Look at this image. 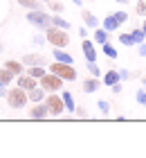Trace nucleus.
Returning <instances> with one entry per match:
<instances>
[{"mask_svg": "<svg viewBox=\"0 0 146 158\" xmlns=\"http://www.w3.org/2000/svg\"><path fill=\"white\" fill-rule=\"evenodd\" d=\"M45 39H47V43L52 48H68L70 45L68 30H58V27H54V25H49L45 30Z\"/></svg>", "mask_w": 146, "mask_h": 158, "instance_id": "f257e3e1", "label": "nucleus"}, {"mask_svg": "<svg viewBox=\"0 0 146 158\" xmlns=\"http://www.w3.org/2000/svg\"><path fill=\"white\" fill-rule=\"evenodd\" d=\"M47 70H49V73H54V75H58L63 81H77V79H79V73L74 70V63H61V61H54Z\"/></svg>", "mask_w": 146, "mask_h": 158, "instance_id": "f03ea898", "label": "nucleus"}, {"mask_svg": "<svg viewBox=\"0 0 146 158\" xmlns=\"http://www.w3.org/2000/svg\"><path fill=\"white\" fill-rule=\"evenodd\" d=\"M27 23H32L34 27H38L41 32H45L49 25H52V16H49L47 11H43V9H32V11H27Z\"/></svg>", "mask_w": 146, "mask_h": 158, "instance_id": "7ed1b4c3", "label": "nucleus"}, {"mask_svg": "<svg viewBox=\"0 0 146 158\" xmlns=\"http://www.w3.org/2000/svg\"><path fill=\"white\" fill-rule=\"evenodd\" d=\"M7 102H9L11 109H23V106L29 104L27 90H23L20 86H16V88H9V90H7Z\"/></svg>", "mask_w": 146, "mask_h": 158, "instance_id": "20e7f679", "label": "nucleus"}, {"mask_svg": "<svg viewBox=\"0 0 146 158\" xmlns=\"http://www.w3.org/2000/svg\"><path fill=\"white\" fill-rule=\"evenodd\" d=\"M63 84L65 81L58 75H54V73H47L45 77L38 79V86H43L45 93H58V90H63Z\"/></svg>", "mask_w": 146, "mask_h": 158, "instance_id": "39448f33", "label": "nucleus"}, {"mask_svg": "<svg viewBox=\"0 0 146 158\" xmlns=\"http://www.w3.org/2000/svg\"><path fill=\"white\" fill-rule=\"evenodd\" d=\"M45 102H47L49 115H54V118L63 115V111H65V104H63V97H61V95H56V93H47Z\"/></svg>", "mask_w": 146, "mask_h": 158, "instance_id": "423d86ee", "label": "nucleus"}, {"mask_svg": "<svg viewBox=\"0 0 146 158\" xmlns=\"http://www.w3.org/2000/svg\"><path fill=\"white\" fill-rule=\"evenodd\" d=\"M81 50L85 54V61H97V43H94V41L83 39L81 41Z\"/></svg>", "mask_w": 146, "mask_h": 158, "instance_id": "0eeeda50", "label": "nucleus"}, {"mask_svg": "<svg viewBox=\"0 0 146 158\" xmlns=\"http://www.w3.org/2000/svg\"><path fill=\"white\" fill-rule=\"evenodd\" d=\"M29 115H32L34 120H43V118H47V115H49L47 102H45V99H43V102H34L32 111H29Z\"/></svg>", "mask_w": 146, "mask_h": 158, "instance_id": "6e6552de", "label": "nucleus"}, {"mask_svg": "<svg viewBox=\"0 0 146 158\" xmlns=\"http://www.w3.org/2000/svg\"><path fill=\"white\" fill-rule=\"evenodd\" d=\"M16 86H20L23 90H32L34 86H38V79H34V77H29L27 73H23V75H18V79H16Z\"/></svg>", "mask_w": 146, "mask_h": 158, "instance_id": "1a4fd4ad", "label": "nucleus"}, {"mask_svg": "<svg viewBox=\"0 0 146 158\" xmlns=\"http://www.w3.org/2000/svg\"><path fill=\"white\" fill-rule=\"evenodd\" d=\"M117 81H121V77H119V68L108 70V73H104V75H101V84H104V86H108V88H110L112 84H117Z\"/></svg>", "mask_w": 146, "mask_h": 158, "instance_id": "9d476101", "label": "nucleus"}, {"mask_svg": "<svg viewBox=\"0 0 146 158\" xmlns=\"http://www.w3.org/2000/svg\"><path fill=\"white\" fill-rule=\"evenodd\" d=\"M92 41L97 43V45H104V43H108L110 41V32L108 30H104V27H97V30H92Z\"/></svg>", "mask_w": 146, "mask_h": 158, "instance_id": "9b49d317", "label": "nucleus"}, {"mask_svg": "<svg viewBox=\"0 0 146 158\" xmlns=\"http://www.w3.org/2000/svg\"><path fill=\"white\" fill-rule=\"evenodd\" d=\"M54 61H61V63H74V54H70V52H65V48H54Z\"/></svg>", "mask_w": 146, "mask_h": 158, "instance_id": "f8f14e48", "label": "nucleus"}, {"mask_svg": "<svg viewBox=\"0 0 146 158\" xmlns=\"http://www.w3.org/2000/svg\"><path fill=\"white\" fill-rule=\"evenodd\" d=\"M101 27H104V30H108V32H117V30L121 27V23L115 18V14H108V16L101 20Z\"/></svg>", "mask_w": 146, "mask_h": 158, "instance_id": "ddd939ff", "label": "nucleus"}, {"mask_svg": "<svg viewBox=\"0 0 146 158\" xmlns=\"http://www.w3.org/2000/svg\"><path fill=\"white\" fill-rule=\"evenodd\" d=\"M27 97H29V102H43V99L47 97V93H45L43 86H34V88L27 93Z\"/></svg>", "mask_w": 146, "mask_h": 158, "instance_id": "4468645a", "label": "nucleus"}, {"mask_svg": "<svg viewBox=\"0 0 146 158\" xmlns=\"http://www.w3.org/2000/svg\"><path fill=\"white\" fill-rule=\"evenodd\" d=\"M61 97H63L65 111H68V113H72V115H74V111H77V106H74V95H72L70 90H61Z\"/></svg>", "mask_w": 146, "mask_h": 158, "instance_id": "2eb2a0df", "label": "nucleus"}, {"mask_svg": "<svg viewBox=\"0 0 146 158\" xmlns=\"http://www.w3.org/2000/svg\"><path fill=\"white\" fill-rule=\"evenodd\" d=\"M81 16H83V25L88 27V30H97V27L101 25V23H99V18L94 16L92 11H83Z\"/></svg>", "mask_w": 146, "mask_h": 158, "instance_id": "dca6fc26", "label": "nucleus"}, {"mask_svg": "<svg viewBox=\"0 0 146 158\" xmlns=\"http://www.w3.org/2000/svg\"><path fill=\"white\" fill-rule=\"evenodd\" d=\"M20 61L25 66H45V56H41V54H25Z\"/></svg>", "mask_w": 146, "mask_h": 158, "instance_id": "f3484780", "label": "nucleus"}, {"mask_svg": "<svg viewBox=\"0 0 146 158\" xmlns=\"http://www.w3.org/2000/svg\"><path fill=\"white\" fill-rule=\"evenodd\" d=\"M99 86H101V79L99 77H90V79H85L83 81V93H94V90H99Z\"/></svg>", "mask_w": 146, "mask_h": 158, "instance_id": "a211bd4d", "label": "nucleus"}, {"mask_svg": "<svg viewBox=\"0 0 146 158\" xmlns=\"http://www.w3.org/2000/svg\"><path fill=\"white\" fill-rule=\"evenodd\" d=\"M101 52L106 54V59H108V61H115L117 56H119V52H117V48L112 45L110 41H108V43H104V45H101Z\"/></svg>", "mask_w": 146, "mask_h": 158, "instance_id": "6ab92c4d", "label": "nucleus"}, {"mask_svg": "<svg viewBox=\"0 0 146 158\" xmlns=\"http://www.w3.org/2000/svg\"><path fill=\"white\" fill-rule=\"evenodd\" d=\"M5 68H9L16 77L25 73V63H23V61H7V63H5Z\"/></svg>", "mask_w": 146, "mask_h": 158, "instance_id": "aec40b11", "label": "nucleus"}, {"mask_svg": "<svg viewBox=\"0 0 146 158\" xmlns=\"http://www.w3.org/2000/svg\"><path fill=\"white\" fill-rule=\"evenodd\" d=\"M14 77H16V75H14L9 68H5V66L0 68V84H2V86H9L14 81Z\"/></svg>", "mask_w": 146, "mask_h": 158, "instance_id": "412c9836", "label": "nucleus"}, {"mask_svg": "<svg viewBox=\"0 0 146 158\" xmlns=\"http://www.w3.org/2000/svg\"><path fill=\"white\" fill-rule=\"evenodd\" d=\"M25 73H27L29 77H34V79H41V77H45V75H47V70L43 68V66H29Z\"/></svg>", "mask_w": 146, "mask_h": 158, "instance_id": "4be33fe9", "label": "nucleus"}, {"mask_svg": "<svg viewBox=\"0 0 146 158\" xmlns=\"http://www.w3.org/2000/svg\"><path fill=\"white\" fill-rule=\"evenodd\" d=\"M18 5L23 7V9H27V11H32V9H43V2L41 0H18Z\"/></svg>", "mask_w": 146, "mask_h": 158, "instance_id": "5701e85b", "label": "nucleus"}, {"mask_svg": "<svg viewBox=\"0 0 146 158\" xmlns=\"http://www.w3.org/2000/svg\"><path fill=\"white\" fill-rule=\"evenodd\" d=\"M85 68H88V73H90L92 77H99V79H101V75H104V70L99 68L97 61H85Z\"/></svg>", "mask_w": 146, "mask_h": 158, "instance_id": "b1692460", "label": "nucleus"}, {"mask_svg": "<svg viewBox=\"0 0 146 158\" xmlns=\"http://www.w3.org/2000/svg\"><path fill=\"white\" fill-rule=\"evenodd\" d=\"M52 25L58 27V30H68V32H70V23H68L63 16H52Z\"/></svg>", "mask_w": 146, "mask_h": 158, "instance_id": "393cba45", "label": "nucleus"}, {"mask_svg": "<svg viewBox=\"0 0 146 158\" xmlns=\"http://www.w3.org/2000/svg\"><path fill=\"white\" fill-rule=\"evenodd\" d=\"M130 36H133V43H135V45H140L142 41H146V34L142 32V27H135V30L130 32Z\"/></svg>", "mask_w": 146, "mask_h": 158, "instance_id": "a878e982", "label": "nucleus"}, {"mask_svg": "<svg viewBox=\"0 0 146 158\" xmlns=\"http://www.w3.org/2000/svg\"><path fill=\"white\" fill-rule=\"evenodd\" d=\"M135 102L140 104V106H146V88H144V86L135 90Z\"/></svg>", "mask_w": 146, "mask_h": 158, "instance_id": "bb28decb", "label": "nucleus"}, {"mask_svg": "<svg viewBox=\"0 0 146 158\" xmlns=\"http://www.w3.org/2000/svg\"><path fill=\"white\" fill-rule=\"evenodd\" d=\"M97 109L101 115H110V102H106V99H99L97 102Z\"/></svg>", "mask_w": 146, "mask_h": 158, "instance_id": "cd10ccee", "label": "nucleus"}, {"mask_svg": "<svg viewBox=\"0 0 146 158\" xmlns=\"http://www.w3.org/2000/svg\"><path fill=\"white\" fill-rule=\"evenodd\" d=\"M119 43H121V45H126V48L135 45V43H133V36H130V32H128V34H119Z\"/></svg>", "mask_w": 146, "mask_h": 158, "instance_id": "c85d7f7f", "label": "nucleus"}, {"mask_svg": "<svg viewBox=\"0 0 146 158\" xmlns=\"http://www.w3.org/2000/svg\"><path fill=\"white\" fill-rule=\"evenodd\" d=\"M135 9H137V14H140L142 18H146V0H137Z\"/></svg>", "mask_w": 146, "mask_h": 158, "instance_id": "c756f323", "label": "nucleus"}, {"mask_svg": "<svg viewBox=\"0 0 146 158\" xmlns=\"http://www.w3.org/2000/svg\"><path fill=\"white\" fill-rule=\"evenodd\" d=\"M115 18L119 20L121 25H124V23H128V11H124V9H119V11H115Z\"/></svg>", "mask_w": 146, "mask_h": 158, "instance_id": "7c9ffc66", "label": "nucleus"}, {"mask_svg": "<svg viewBox=\"0 0 146 158\" xmlns=\"http://www.w3.org/2000/svg\"><path fill=\"white\" fill-rule=\"evenodd\" d=\"M45 41H47V39H45V34H36V36L32 39V43H34V45H43Z\"/></svg>", "mask_w": 146, "mask_h": 158, "instance_id": "2f4dec72", "label": "nucleus"}, {"mask_svg": "<svg viewBox=\"0 0 146 158\" xmlns=\"http://www.w3.org/2000/svg\"><path fill=\"white\" fill-rule=\"evenodd\" d=\"M110 90L115 93V95H119V93L124 90V81H117V84H112V86H110Z\"/></svg>", "mask_w": 146, "mask_h": 158, "instance_id": "473e14b6", "label": "nucleus"}, {"mask_svg": "<svg viewBox=\"0 0 146 158\" xmlns=\"http://www.w3.org/2000/svg\"><path fill=\"white\" fill-rule=\"evenodd\" d=\"M119 77H121V81H126V79H130L133 75L128 73V68H119Z\"/></svg>", "mask_w": 146, "mask_h": 158, "instance_id": "72a5a7b5", "label": "nucleus"}, {"mask_svg": "<svg viewBox=\"0 0 146 158\" xmlns=\"http://www.w3.org/2000/svg\"><path fill=\"white\" fill-rule=\"evenodd\" d=\"M79 36H81V39H88V36H90V32H88V27L83 25V27H79Z\"/></svg>", "mask_w": 146, "mask_h": 158, "instance_id": "f704fd0d", "label": "nucleus"}, {"mask_svg": "<svg viewBox=\"0 0 146 158\" xmlns=\"http://www.w3.org/2000/svg\"><path fill=\"white\" fill-rule=\"evenodd\" d=\"M49 5H52L54 14H61V11H63V5H61V2H49Z\"/></svg>", "mask_w": 146, "mask_h": 158, "instance_id": "c9c22d12", "label": "nucleus"}, {"mask_svg": "<svg viewBox=\"0 0 146 158\" xmlns=\"http://www.w3.org/2000/svg\"><path fill=\"white\" fill-rule=\"evenodd\" d=\"M137 50H140V56H146V41H142L140 45H137Z\"/></svg>", "mask_w": 146, "mask_h": 158, "instance_id": "e433bc0d", "label": "nucleus"}, {"mask_svg": "<svg viewBox=\"0 0 146 158\" xmlns=\"http://www.w3.org/2000/svg\"><path fill=\"white\" fill-rule=\"evenodd\" d=\"M74 113H77L79 118H85V115H88V111H85V109H81V106H77V111H74Z\"/></svg>", "mask_w": 146, "mask_h": 158, "instance_id": "4c0bfd02", "label": "nucleus"}, {"mask_svg": "<svg viewBox=\"0 0 146 158\" xmlns=\"http://www.w3.org/2000/svg\"><path fill=\"white\" fill-rule=\"evenodd\" d=\"M0 97H7V86L0 84Z\"/></svg>", "mask_w": 146, "mask_h": 158, "instance_id": "58836bf2", "label": "nucleus"}, {"mask_svg": "<svg viewBox=\"0 0 146 158\" xmlns=\"http://www.w3.org/2000/svg\"><path fill=\"white\" fill-rule=\"evenodd\" d=\"M115 2H117V5H121V7H124V5H128V2H130V0H115Z\"/></svg>", "mask_w": 146, "mask_h": 158, "instance_id": "ea45409f", "label": "nucleus"}, {"mask_svg": "<svg viewBox=\"0 0 146 158\" xmlns=\"http://www.w3.org/2000/svg\"><path fill=\"white\" fill-rule=\"evenodd\" d=\"M140 27H142V32H144V34H146V18H144V20H142V25H140Z\"/></svg>", "mask_w": 146, "mask_h": 158, "instance_id": "a19ab883", "label": "nucleus"}, {"mask_svg": "<svg viewBox=\"0 0 146 158\" xmlns=\"http://www.w3.org/2000/svg\"><path fill=\"white\" fill-rule=\"evenodd\" d=\"M72 5H77V7H81V5H83V0H72Z\"/></svg>", "mask_w": 146, "mask_h": 158, "instance_id": "79ce46f5", "label": "nucleus"}, {"mask_svg": "<svg viewBox=\"0 0 146 158\" xmlns=\"http://www.w3.org/2000/svg\"><path fill=\"white\" fill-rule=\"evenodd\" d=\"M142 86H144V88H146V77H142Z\"/></svg>", "mask_w": 146, "mask_h": 158, "instance_id": "37998d69", "label": "nucleus"}, {"mask_svg": "<svg viewBox=\"0 0 146 158\" xmlns=\"http://www.w3.org/2000/svg\"><path fill=\"white\" fill-rule=\"evenodd\" d=\"M41 2H45V5H49V2H52V0H41Z\"/></svg>", "mask_w": 146, "mask_h": 158, "instance_id": "c03bdc74", "label": "nucleus"}, {"mask_svg": "<svg viewBox=\"0 0 146 158\" xmlns=\"http://www.w3.org/2000/svg\"><path fill=\"white\" fill-rule=\"evenodd\" d=\"M0 52H2V43H0Z\"/></svg>", "mask_w": 146, "mask_h": 158, "instance_id": "a18cd8bd", "label": "nucleus"}]
</instances>
